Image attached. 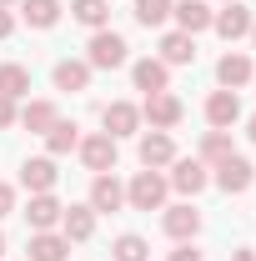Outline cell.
Masks as SVG:
<instances>
[{"label": "cell", "instance_id": "cell-1", "mask_svg": "<svg viewBox=\"0 0 256 261\" xmlns=\"http://www.w3.org/2000/svg\"><path fill=\"white\" fill-rule=\"evenodd\" d=\"M126 61H131L126 35H116L111 25L91 35V45H86V65H91V70H116V65H126Z\"/></svg>", "mask_w": 256, "mask_h": 261}, {"label": "cell", "instance_id": "cell-2", "mask_svg": "<svg viewBox=\"0 0 256 261\" xmlns=\"http://www.w3.org/2000/svg\"><path fill=\"white\" fill-rule=\"evenodd\" d=\"M166 191H171V186H166L161 171H136L131 186H126V206L131 211H161V206H166Z\"/></svg>", "mask_w": 256, "mask_h": 261}, {"label": "cell", "instance_id": "cell-3", "mask_svg": "<svg viewBox=\"0 0 256 261\" xmlns=\"http://www.w3.org/2000/svg\"><path fill=\"white\" fill-rule=\"evenodd\" d=\"M166 186L181 191V196H196V191L211 186V166L201 161V156H176V161H171V176H166Z\"/></svg>", "mask_w": 256, "mask_h": 261}, {"label": "cell", "instance_id": "cell-4", "mask_svg": "<svg viewBox=\"0 0 256 261\" xmlns=\"http://www.w3.org/2000/svg\"><path fill=\"white\" fill-rule=\"evenodd\" d=\"M211 181H216L226 196H241V191H246V186L256 181V166L246 161V156H236V151H231L226 161H216V166H211Z\"/></svg>", "mask_w": 256, "mask_h": 261}, {"label": "cell", "instance_id": "cell-5", "mask_svg": "<svg viewBox=\"0 0 256 261\" xmlns=\"http://www.w3.org/2000/svg\"><path fill=\"white\" fill-rule=\"evenodd\" d=\"M181 116H186V106H181V96H171V91H156V96H146V106H141V121H151V130H176Z\"/></svg>", "mask_w": 256, "mask_h": 261}, {"label": "cell", "instance_id": "cell-6", "mask_svg": "<svg viewBox=\"0 0 256 261\" xmlns=\"http://www.w3.org/2000/svg\"><path fill=\"white\" fill-rule=\"evenodd\" d=\"M161 231H166L171 241H196V231H201V211H196L191 201H181V206H161Z\"/></svg>", "mask_w": 256, "mask_h": 261}, {"label": "cell", "instance_id": "cell-7", "mask_svg": "<svg viewBox=\"0 0 256 261\" xmlns=\"http://www.w3.org/2000/svg\"><path fill=\"white\" fill-rule=\"evenodd\" d=\"M96 216H111V211H121L126 206V186L116 181V171H100L96 181H91V201H86Z\"/></svg>", "mask_w": 256, "mask_h": 261}, {"label": "cell", "instance_id": "cell-8", "mask_svg": "<svg viewBox=\"0 0 256 261\" xmlns=\"http://www.w3.org/2000/svg\"><path fill=\"white\" fill-rule=\"evenodd\" d=\"M100 126L111 141H121V136H136L141 130V106H131V100H111L106 111H100Z\"/></svg>", "mask_w": 256, "mask_h": 261}, {"label": "cell", "instance_id": "cell-9", "mask_svg": "<svg viewBox=\"0 0 256 261\" xmlns=\"http://www.w3.org/2000/svg\"><path fill=\"white\" fill-rule=\"evenodd\" d=\"M136 156L146 171H161V166L176 161V141H171V130H146L141 136V146H136Z\"/></svg>", "mask_w": 256, "mask_h": 261}, {"label": "cell", "instance_id": "cell-10", "mask_svg": "<svg viewBox=\"0 0 256 261\" xmlns=\"http://www.w3.org/2000/svg\"><path fill=\"white\" fill-rule=\"evenodd\" d=\"M81 161H86V171H116V141L106 136V130H96V136H81Z\"/></svg>", "mask_w": 256, "mask_h": 261}, {"label": "cell", "instance_id": "cell-11", "mask_svg": "<svg viewBox=\"0 0 256 261\" xmlns=\"http://www.w3.org/2000/svg\"><path fill=\"white\" fill-rule=\"evenodd\" d=\"M211 31L221 35V40H241V35H251V10H246L241 0H231V5H221V10L211 15Z\"/></svg>", "mask_w": 256, "mask_h": 261}, {"label": "cell", "instance_id": "cell-12", "mask_svg": "<svg viewBox=\"0 0 256 261\" xmlns=\"http://www.w3.org/2000/svg\"><path fill=\"white\" fill-rule=\"evenodd\" d=\"M251 56L246 50H226L221 61H216V81H221V91H241V86H251Z\"/></svg>", "mask_w": 256, "mask_h": 261}, {"label": "cell", "instance_id": "cell-13", "mask_svg": "<svg viewBox=\"0 0 256 261\" xmlns=\"http://www.w3.org/2000/svg\"><path fill=\"white\" fill-rule=\"evenodd\" d=\"M56 181H61V171H56V156H31V161L20 166V186H25L31 196L56 191Z\"/></svg>", "mask_w": 256, "mask_h": 261}, {"label": "cell", "instance_id": "cell-14", "mask_svg": "<svg viewBox=\"0 0 256 261\" xmlns=\"http://www.w3.org/2000/svg\"><path fill=\"white\" fill-rule=\"evenodd\" d=\"M131 81H136V91H146V96H156V91H171V65L156 61V56H146V61L131 65Z\"/></svg>", "mask_w": 256, "mask_h": 261}, {"label": "cell", "instance_id": "cell-15", "mask_svg": "<svg viewBox=\"0 0 256 261\" xmlns=\"http://www.w3.org/2000/svg\"><path fill=\"white\" fill-rule=\"evenodd\" d=\"M206 121H211V130H231L236 126V121H241L236 91H211V96H206Z\"/></svg>", "mask_w": 256, "mask_h": 261}, {"label": "cell", "instance_id": "cell-16", "mask_svg": "<svg viewBox=\"0 0 256 261\" xmlns=\"http://www.w3.org/2000/svg\"><path fill=\"white\" fill-rule=\"evenodd\" d=\"M171 15H176V31H186V35H201V31H211V5L206 0H181V5H171Z\"/></svg>", "mask_w": 256, "mask_h": 261}, {"label": "cell", "instance_id": "cell-17", "mask_svg": "<svg viewBox=\"0 0 256 261\" xmlns=\"http://www.w3.org/2000/svg\"><path fill=\"white\" fill-rule=\"evenodd\" d=\"M61 201L50 191H40V196H31V206H25V221H31V231H56L61 226Z\"/></svg>", "mask_w": 256, "mask_h": 261}, {"label": "cell", "instance_id": "cell-18", "mask_svg": "<svg viewBox=\"0 0 256 261\" xmlns=\"http://www.w3.org/2000/svg\"><path fill=\"white\" fill-rule=\"evenodd\" d=\"M156 61H166V65H196V35L166 31V35H161V56H156Z\"/></svg>", "mask_w": 256, "mask_h": 261}, {"label": "cell", "instance_id": "cell-19", "mask_svg": "<svg viewBox=\"0 0 256 261\" xmlns=\"http://www.w3.org/2000/svg\"><path fill=\"white\" fill-rule=\"evenodd\" d=\"M61 236L65 241H91L96 236V211L91 206H65L61 211Z\"/></svg>", "mask_w": 256, "mask_h": 261}, {"label": "cell", "instance_id": "cell-20", "mask_svg": "<svg viewBox=\"0 0 256 261\" xmlns=\"http://www.w3.org/2000/svg\"><path fill=\"white\" fill-rule=\"evenodd\" d=\"M61 121V111H56V100H25L20 106V126L31 130V136H45V130Z\"/></svg>", "mask_w": 256, "mask_h": 261}, {"label": "cell", "instance_id": "cell-21", "mask_svg": "<svg viewBox=\"0 0 256 261\" xmlns=\"http://www.w3.org/2000/svg\"><path fill=\"white\" fill-rule=\"evenodd\" d=\"M20 20L31 31H50L61 20V0H20Z\"/></svg>", "mask_w": 256, "mask_h": 261}, {"label": "cell", "instance_id": "cell-22", "mask_svg": "<svg viewBox=\"0 0 256 261\" xmlns=\"http://www.w3.org/2000/svg\"><path fill=\"white\" fill-rule=\"evenodd\" d=\"M65 251H70V241L61 231H35L31 236V261H65Z\"/></svg>", "mask_w": 256, "mask_h": 261}, {"label": "cell", "instance_id": "cell-23", "mask_svg": "<svg viewBox=\"0 0 256 261\" xmlns=\"http://www.w3.org/2000/svg\"><path fill=\"white\" fill-rule=\"evenodd\" d=\"M50 81H56V91H86L91 86V65L86 61H61L50 70Z\"/></svg>", "mask_w": 256, "mask_h": 261}, {"label": "cell", "instance_id": "cell-24", "mask_svg": "<svg viewBox=\"0 0 256 261\" xmlns=\"http://www.w3.org/2000/svg\"><path fill=\"white\" fill-rule=\"evenodd\" d=\"M70 15L91 31H106L111 25V0H70Z\"/></svg>", "mask_w": 256, "mask_h": 261}, {"label": "cell", "instance_id": "cell-25", "mask_svg": "<svg viewBox=\"0 0 256 261\" xmlns=\"http://www.w3.org/2000/svg\"><path fill=\"white\" fill-rule=\"evenodd\" d=\"M0 96H10V100L31 96V70L15 65V61H5V65H0Z\"/></svg>", "mask_w": 256, "mask_h": 261}, {"label": "cell", "instance_id": "cell-26", "mask_svg": "<svg viewBox=\"0 0 256 261\" xmlns=\"http://www.w3.org/2000/svg\"><path fill=\"white\" fill-rule=\"evenodd\" d=\"M75 146H81L75 121H56V126L45 130V151H50V156H65V151H75Z\"/></svg>", "mask_w": 256, "mask_h": 261}, {"label": "cell", "instance_id": "cell-27", "mask_svg": "<svg viewBox=\"0 0 256 261\" xmlns=\"http://www.w3.org/2000/svg\"><path fill=\"white\" fill-rule=\"evenodd\" d=\"M226 156H231V130H206V136H201V161L216 166V161H226Z\"/></svg>", "mask_w": 256, "mask_h": 261}, {"label": "cell", "instance_id": "cell-28", "mask_svg": "<svg viewBox=\"0 0 256 261\" xmlns=\"http://www.w3.org/2000/svg\"><path fill=\"white\" fill-rule=\"evenodd\" d=\"M116 261H151V246H146V236H136V231H126V236H116Z\"/></svg>", "mask_w": 256, "mask_h": 261}, {"label": "cell", "instance_id": "cell-29", "mask_svg": "<svg viewBox=\"0 0 256 261\" xmlns=\"http://www.w3.org/2000/svg\"><path fill=\"white\" fill-rule=\"evenodd\" d=\"M136 20L146 25V31H156L171 20V0H136Z\"/></svg>", "mask_w": 256, "mask_h": 261}, {"label": "cell", "instance_id": "cell-30", "mask_svg": "<svg viewBox=\"0 0 256 261\" xmlns=\"http://www.w3.org/2000/svg\"><path fill=\"white\" fill-rule=\"evenodd\" d=\"M15 121H20V106H15L10 96H0V130H10Z\"/></svg>", "mask_w": 256, "mask_h": 261}, {"label": "cell", "instance_id": "cell-31", "mask_svg": "<svg viewBox=\"0 0 256 261\" xmlns=\"http://www.w3.org/2000/svg\"><path fill=\"white\" fill-rule=\"evenodd\" d=\"M10 211H15V186H10V181H0V221H5Z\"/></svg>", "mask_w": 256, "mask_h": 261}, {"label": "cell", "instance_id": "cell-32", "mask_svg": "<svg viewBox=\"0 0 256 261\" xmlns=\"http://www.w3.org/2000/svg\"><path fill=\"white\" fill-rule=\"evenodd\" d=\"M171 261H206V256H201V251H196L191 241H181V246H176V251H171Z\"/></svg>", "mask_w": 256, "mask_h": 261}, {"label": "cell", "instance_id": "cell-33", "mask_svg": "<svg viewBox=\"0 0 256 261\" xmlns=\"http://www.w3.org/2000/svg\"><path fill=\"white\" fill-rule=\"evenodd\" d=\"M15 31V15H10V10H5V5H0V40H5V35Z\"/></svg>", "mask_w": 256, "mask_h": 261}, {"label": "cell", "instance_id": "cell-34", "mask_svg": "<svg viewBox=\"0 0 256 261\" xmlns=\"http://www.w3.org/2000/svg\"><path fill=\"white\" fill-rule=\"evenodd\" d=\"M231 261H256V251H251V246H241V251H231Z\"/></svg>", "mask_w": 256, "mask_h": 261}, {"label": "cell", "instance_id": "cell-35", "mask_svg": "<svg viewBox=\"0 0 256 261\" xmlns=\"http://www.w3.org/2000/svg\"><path fill=\"white\" fill-rule=\"evenodd\" d=\"M246 136H251V141H256V116H251V121H246Z\"/></svg>", "mask_w": 256, "mask_h": 261}, {"label": "cell", "instance_id": "cell-36", "mask_svg": "<svg viewBox=\"0 0 256 261\" xmlns=\"http://www.w3.org/2000/svg\"><path fill=\"white\" fill-rule=\"evenodd\" d=\"M0 256H5V231H0Z\"/></svg>", "mask_w": 256, "mask_h": 261}, {"label": "cell", "instance_id": "cell-37", "mask_svg": "<svg viewBox=\"0 0 256 261\" xmlns=\"http://www.w3.org/2000/svg\"><path fill=\"white\" fill-rule=\"evenodd\" d=\"M251 45H256V20H251Z\"/></svg>", "mask_w": 256, "mask_h": 261}, {"label": "cell", "instance_id": "cell-38", "mask_svg": "<svg viewBox=\"0 0 256 261\" xmlns=\"http://www.w3.org/2000/svg\"><path fill=\"white\" fill-rule=\"evenodd\" d=\"M0 5H5V10H10V5H15V0H0Z\"/></svg>", "mask_w": 256, "mask_h": 261}, {"label": "cell", "instance_id": "cell-39", "mask_svg": "<svg viewBox=\"0 0 256 261\" xmlns=\"http://www.w3.org/2000/svg\"><path fill=\"white\" fill-rule=\"evenodd\" d=\"M251 86H256V75H251Z\"/></svg>", "mask_w": 256, "mask_h": 261}, {"label": "cell", "instance_id": "cell-40", "mask_svg": "<svg viewBox=\"0 0 256 261\" xmlns=\"http://www.w3.org/2000/svg\"><path fill=\"white\" fill-rule=\"evenodd\" d=\"M226 5H231V0H226Z\"/></svg>", "mask_w": 256, "mask_h": 261}]
</instances>
